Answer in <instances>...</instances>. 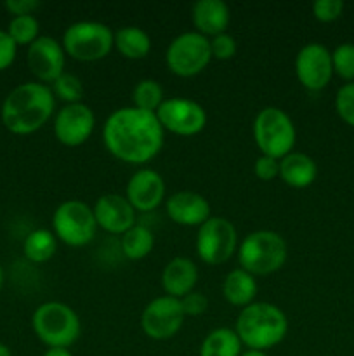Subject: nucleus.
I'll use <instances>...</instances> for the list:
<instances>
[{"label":"nucleus","instance_id":"41","mask_svg":"<svg viewBox=\"0 0 354 356\" xmlns=\"http://www.w3.org/2000/svg\"><path fill=\"white\" fill-rule=\"evenodd\" d=\"M2 284H3V271H2V266H0V289H2Z\"/></svg>","mask_w":354,"mask_h":356},{"label":"nucleus","instance_id":"35","mask_svg":"<svg viewBox=\"0 0 354 356\" xmlns=\"http://www.w3.org/2000/svg\"><path fill=\"white\" fill-rule=\"evenodd\" d=\"M180 305H183V312L186 316H200L207 312L208 301L203 294L193 291L180 298Z\"/></svg>","mask_w":354,"mask_h":356},{"label":"nucleus","instance_id":"22","mask_svg":"<svg viewBox=\"0 0 354 356\" xmlns=\"http://www.w3.org/2000/svg\"><path fill=\"white\" fill-rule=\"evenodd\" d=\"M222 292H224V298L229 305L245 308V306L252 305L257 294L255 277L250 275L248 271L242 270V268H236V270L229 271L228 277L224 278Z\"/></svg>","mask_w":354,"mask_h":356},{"label":"nucleus","instance_id":"36","mask_svg":"<svg viewBox=\"0 0 354 356\" xmlns=\"http://www.w3.org/2000/svg\"><path fill=\"white\" fill-rule=\"evenodd\" d=\"M16 51L17 45L14 44L12 38L9 37V33L0 30V72L12 65L14 59H16Z\"/></svg>","mask_w":354,"mask_h":356},{"label":"nucleus","instance_id":"15","mask_svg":"<svg viewBox=\"0 0 354 356\" xmlns=\"http://www.w3.org/2000/svg\"><path fill=\"white\" fill-rule=\"evenodd\" d=\"M26 59L31 73L42 82H54L61 73H65V47L61 42L47 35L38 37L33 44L28 45Z\"/></svg>","mask_w":354,"mask_h":356},{"label":"nucleus","instance_id":"19","mask_svg":"<svg viewBox=\"0 0 354 356\" xmlns=\"http://www.w3.org/2000/svg\"><path fill=\"white\" fill-rule=\"evenodd\" d=\"M198 282V268L187 257H174L169 261L162 273V287L167 296L172 298H184L186 294L193 292Z\"/></svg>","mask_w":354,"mask_h":356},{"label":"nucleus","instance_id":"14","mask_svg":"<svg viewBox=\"0 0 354 356\" xmlns=\"http://www.w3.org/2000/svg\"><path fill=\"white\" fill-rule=\"evenodd\" d=\"M96 125L92 108L85 103L65 104L56 113L54 134L66 146H80L90 138Z\"/></svg>","mask_w":354,"mask_h":356},{"label":"nucleus","instance_id":"2","mask_svg":"<svg viewBox=\"0 0 354 356\" xmlns=\"http://www.w3.org/2000/svg\"><path fill=\"white\" fill-rule=\"evenodd\" d=\"M54 106L56 99L51 87L38 82L21 83L3 99L2 122L12 134H31L47 124Z\"/></svg>","mask_w":354,"mask_h":356},{"label":"nucleus","instance_id":"32","mask_svg":"<svg viewBox=\"0 0 354 356\" xmlns=\"http://www.w3.org/2000/svg\"><path fill=\"white\" fill-rule=\"evenodd\" d=\"M342 0H316L312 3V14H314L316 19L323 21V23L335 21L342 14Z\"/></svg>","mask_w":354,"mask_h":356},{"label":"nucleus","instance_id":"4","mask_svg":"<svg viewBox=\"0 0 354 356\" xmlns=\"http://www.w3.org/2000/svg\"><path fill=\"white\" fill-rule=\"evenodd\" d=\"M288 256V247L283 236L269 229H259L246 236L238 249L242 270L250 275H271L280 270Z\"/></svg>","mask_w":354,"mask_h":356},{"label":"nucleus","instance_id":"34","mask_svg":"<svg viewBox=\"0 0 354 356\" xmlns=\"http://www.w3.org/2000/svg\"><path fill=\"white\" fill-rule=\"evenodd\" d=\"M253 172L259 179L262 181H273L274 177L280 176V162L273 156L260 155L253 163Z\"/></svg>","mask_w":354,"mask_h":356},{"label":"nucleus","instance_id":"38","mask_svg":"<svg viewBox=\"0 0 354 356\" xmlns=\"http://www.w3.org/2000/svg\"><path fill=\"white\" fill-rule=\"evenodd\" d=\"M44 356H73L68 348H49Z\"/></svg>","mask_w":354,"mask_h":356},{"label":"nucleus","instance_id":"3","mask_svg":"<svg viewBox=\"0 0 354 356\" xmlns=\"http://www.w3.org/2000/svg\"><path fill=\"white\" fill-rule=\"evenodd\" d=\"M288 320L278 306L271 302H252L245 306L236 320V334L248 350L266 351L285 339Z\"/></svg>","mask_w":354,"mask_h":356},{"label":"nucleus","instance_id":"17","mask_svg":"<svg viewBox=\"0 0 354 356\" xmlns=\"http://www.w3.org/2000/svg\"><path fill=\"white\" fill-rule=\"evenodd\" d=\"M165 195V181L156 170L139 169L127 183V200L134 211L149 212L158 207Z\"/></svg>","mask_w":354,"mask_h":356},{"label":"nucleus","instance_id":"26","mask_svg":"<svg viewBox=\"0 0 354 356\" xmlns=\"http://www.w3.org/2000/svg\"><path fill=\"white\" fill-rule=\"evenodd\" d=\"M155 245L151 229L142 225H134L121 235V250L132 261L144 259Z\"/></svg>","mask_w":354,"mask_h":356},{"label":"nucleus","instance_id":"12","mask_svg":"<svg viewBox=\"0 0 354 356\" xmlns=\"http://www.w3.org/2000/svg\"><path fill=\"white\" fill-rule=\"evenodd\" d=\"M180 299L172 296H160L148 302L141 315V327L151 339L165 341L176 336L184 323Z\"/></svg>","mask_w":354,"mask_h":356},{"label":"nucleus","instance_id":"28","mask_svg":"<svg viewBox=\"0 0 354 356\" xmlns=\"http://www.w3.org/2000/svg\"><path fill=\"white\" fill-rule=\"evenodd\" d=\"M40 23L33 14H26V16H14L10 19L7 33L12 38L16 45H30L37 40L40 35Z\"/></svg>","mask_w":354,"mask_h":356},{"label":"nucleus","instance_id":"9","mask_svg":"<svg viewBox=\"0 0 354 356\" xmlns=\"http://www.w3.org/2000/svg\"><path fill=\"white\" fill-rule=\"evenodd\" d=\"M165 59L170 72L176 75H198L212 59L210 40L200 31H184L170 42Z\"/></svg>","mask_w":354,"mask_h":356},{"label":"nucleus","instance_id":"13","mask_svg":"<svg viewBox=\"0 0 354 356\" xmlns=\"http://www.w3.org/2000/svg\"><path fill=\"white\" fill-rule=\"evenodd\" d=\"M295 73L305 89L321 90L333 75L332 52L316 42L304 45L295 58Z\"/></svg>","mask_w":354,"mask_h":356},{"label":"nucleus","instance_id":"29","mask_svg":"<svg viewBox=\"0 0 354 356\" xmlns=\"http://www.w3.org/2000/svg\"><path fill=\"white\" fill-rule=\"evenodd\" d=\"M52 94H54V97H59L61 101H65L66 104L82 103V80L76 75H73V73H61V75L52 82Z\"/></svg>","mask_w":354,"mask_h":356},{"label":"nucleus","instance_id":"31","mask_svg":"<svg viewBox=\"0 0 354 356\" xmlns=\"http://www.w3.org/2000/svg\"><path fill=\"white\" fill-rule=\"evenodd\" d=\"M335 108L340 118L354 127V82L340 87L335 97Z\"/></svg>","mask_w":354,"mask_h":356},{"label":"nucleus","instance_id":"40","mask_svg":"<svg viewBox=\"0 0 354 356\" xmlns=\"http://www.w3.org/2000/svg\"><path fill=\"white\" fill-rule=\"evenodd\" d=\"M0 356H12L9 348H7L6 344H2V343H0Z\"/></svg>","mask_w":354,"mask_h":356},{"label":"nucleus","instance_id":"10","mask_svg":"<svg viewBox=\"0 0 354 356\" xmlns=\"http://www.w3.org/2000/svg\"><path fill=\"white\" fill-rule=\"evenodd\" d=\"M238 233L235 225L226 218H208L198 228L196 252L203 263L215 266L231 259L236 252Z\"/></svg>","mask_w":354,"mask_h":356},{"label":"nucleus","instance_id":"39","mask_svg":"<svg viewBox=\"0 0 354 356\" xmlns=\"http://www.w3.org/2000/svg\"><path fill=\"white\" fill-rule=\"evenodd\" d=\"M242 356H267L264 351H257V350H246L245 353H242Z\"/></svg>","mask_w":354,"mask_h":356},{"label":"nucleus","instance_id":"24","mask_svg":"<svg viewBox=\"0 0 354 356\" xmlns=\"http://www.w3.org/2000/svg\"><path fill=\"white\" fill-rule=\"evenodd\" d=\"M242 346L236 330L219 327L203 339L200 356H242Z\"/></svg>","mask_w":354,"mask_h":356},{"label":"nucleus","instance_id":"23","mask_svg":"<svg viewBox=\"0 0 354 356\" xmlns=\"http://www.w3.org/2000/svg\"><path fill=\"white\" fill-rule=\"evenodd\" d=\"M115 47L128 59H142L151 51V38L142 28L124 26L115 31Z\"/></svg>","mask_w":354,"mask_h":356},{"label":"nucleus","instance_id":"11","mask_svg":"<svg viewBox=\"0 0 354 356\" xmlns=\"http://www.w3.org/2000/svg\"><path fill=\"white\" fill-rule=\"evenodd\" d=\"M160 125L179 136H194L207 125V111L200 103L186 97L163 99L155 111Z\"/></svg>","mask_w":354,"mask_h":356},{"label":"nucleus","instance_id":"25","mask_svg":"<svg viewBox=\"0 0 354 356\" xmlns=\"http://www.w3.org/2000/svg\"><path fill=\"white\" fill-rule=\"evenodd\" d=\"M58 249V238L49 229H35L24 238L23 252L31 263H45L51 259Z\"/></svg>","mask_w":354,"mask_h":356},{"label":"nucleus","instance_id":"37","mask_svg":"<svg viewBox=\"0 0 354 356\" xmlns=\"http://www.w3.org/2000/svg\"><path fill=\"white\" fill-rule=\"evenodd\" d=\"M40 7L38 0H7L6 9L14 16H26Z\"/></svg>","mask_w":354,"mask_h":356},{"label":"nucleus","instance_id":"33","mask_svg":"<svg viewBox=\"0 0 354 356\" xmlns=\"http://www.w3.org/2000/svg\"><path fill=\"white\" fill-rule=\"evenodd\" d=\"M210 51L212 58L215 59H231L236 54V40L229 33H221L212 37L210 40Z\"/></svg>","mask_w":354,"mask_h":356},{"label":"nucleus","instance_id":"7","mask_svg":"<svg viewBox=\"0 0 354 356\" xmlns=\"http://www.w3.org/2000/svg\"><path fill=\"white\" fill-rule=\"evenodd\" d=\"M115 45V33L99 21H76L66 28L62 47L78 61H97L110 54Z\"/></svg>","mask_w":354,"mask_h":356},{"label":"nucleus","instance_id":"5","mask_svg":"<svg viewBox=\"0 0 354 356\" xmlns=\"http://www.w3.org/2000/svg\"><path fill=\"white\" fill-rule=\"evenodd\" d=\"M35 334L49 348H69L80 336V318L68 305L49 301L38 306L31 318Z\"/></svg>","mask_w":354,"mask_h":356},{"label":"nucleus","instance_id":"6","mask_svg":"<svg viewBox=\"0 0 354 356\" xmlns=\"http://www.w3.org/2000/svg\"><path fill=\"white\" fill-rule=\"evenodd\" d=\"M295 125L281 108L266 106L253 120V139L262 155L281 160L295 145Z\"/></svg>","mask_w":354,"mask_h":356},{"label":"nucleus","instance_id":"21","mask_svg":"<svg viewBox=\"0 0 354 356\" xmlns=\"http://www.w3.org/2000/svg\"><path fill=\"white\" fill-rule=\"evenodd\" d=\"M318 176V165L309 155L292 152L280 160V177L292 188H307Z\"/></svg>","mask_w":354,"mask_h":356},{"label":"nucleus","instance_id":"20","mask_svg":"<svg viewBox=\"0 0 354 356\" xmlns=\"http://www.w3.org/2000/svg\"><path fill=\"white\" fill-rule=\"evenodd\" d=\"M191 17L201 35L215 37V35L226 33L231 14H229L228 3L222 0H198L191 10Z\"/></svg>","mask_w":354,"mask_h":356},{"label":"nucleus","instance_id":"30","mask_svg":"<svg viewBox=\"0 0 354 356\" xmlns=\"http://www.w3.org/2000/svg\"><path fill=\"white\" fill-rule=\"evenodd\" d=\"M333 72L344 80L354 79V44H340L332 52Z\"/></svg>","mask_w":354,"mask_h":356},{"label":"nucleus","instance_id":"1","mask_svg":"<svg viewBox=\"0 0 354 356\" xmlns=\"http://www.w3.org/2000/svg\"><path fill=\"white\" fill-rule=\"evenodd\" d=\"M103 141L108 152L121 162L146 163L162 149L163 127L153 111L118 108L104 122Z\"/></svg>","mask_w":354,"mask_h":356},{"label":"nucleus","instance_id":"16","mask_svg":"<svg viewBox=\"0 0 354 356\" xmlns=\"http://www.w3.org/2000/svg\"><path fill=\"white\" fill-rule=\"evenodd\" d=\"M94 218L97 226L108 233L124 235L128 228L135 225V211L127 200L118 193H106L97 198L94 205Z\"/></svg>","mask_w":354,"mask_h":356},{"label":"nucleus","instance_id":"27","mask_svg":"<svg viewBox=\"0 0 354 356\" xmlns=\"http://www.w3.org/2000/svg\"><path fill=\"white\" fill-rule=\"evenodd\" d=\"M132 101L139 110L153 111L155 113L163 103V89L156 80L142 79L132 90Z\"/></svg>","mask_w":354,"mask_h":356},{"label":"nucleus","instance_id":"8","mask_svg":"<svg viewBox=\"0 0 354 356\" xmlns=\"http://www.w3.org/2000/svg\"><path fill=\"white\" fill-rule=\"evenodd\" d=\"M52 228L56 238L65 242L66 245H87L92 242L97 232L94 209L80 200L62 202L52 216Z\"/></svg>","mask_w":354,"mask_h":356},{"label":"nucleus","instance_id":"18","mask_svg":"<svg viewBox=\"0 0 354 356\" xmlns=\"http://www.w3.org/2000/svg\"><path fill=\"white\" fill-rule=\"evenodd\" d=\"M167 214L180 226H198L200 228L210 218V204L196 191H177L167 198Z\"/></svg>","mask_w":354,"mask_h":356}]
</instances>
